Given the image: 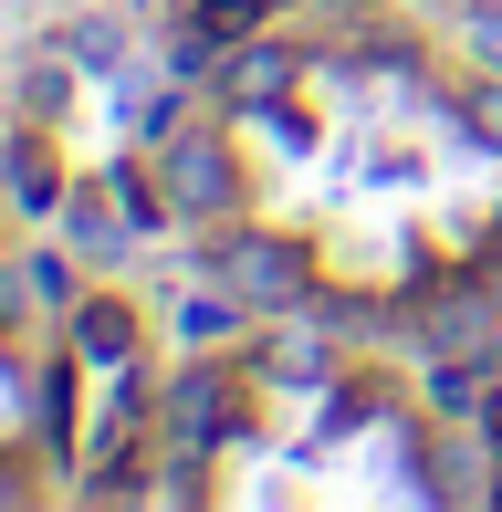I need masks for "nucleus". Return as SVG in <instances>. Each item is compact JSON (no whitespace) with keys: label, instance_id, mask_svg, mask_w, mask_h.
Listing matches in <instances>:
<instances>
[{"label":"nucleus","instance_id":"obj_1","mask_svg":"<svg viewBox=\"0 0 502 512\" xmlns=\"http://www.w3.org/2000/svg\"><path fill=\"white\" fill-rule=\"evenodd\" d=\"M157 189H168V220H231V209H241V157H231V136H220V126L168 136Z\"/></svg>","mask_w":502,"mask_h":512},{"label":"nucleus","instance_id":"obj_2","mask_svg":"<svg viewBox=\"0 0 502 512\" xmlns=\"http://www.w3.org/2000/svg\"><path fill=\"white\" fill-rule=\"evenodd\" d=\"M220 272H231V293H251V304H272V314L314 304V251L272 241V230H231V241H220Z\"/></svg>","mask_w":502,"mask_h":512},{"label":"nucleus","instance_id":"obj_3","mask_svg":"<svg viewBox=\"0 0 502 512\" xmlns=\"http://www.w3.org/2000/svg\"><path fill=\"white\" fill-rule=\"evenodd\" d=\"M220 418H231V366H178V387H168V439H178V460H210V450H220Z\"/></svg>","mask_w":502,"mask_h":512},{"label":"nucleus","instance_id":"obj_4","mask_svg":"<svg viewBox=\"0 0 502 512\" xmlns=\"http://www.w3.org/2000/svg\"><path fill=\"white\" fill-rule=\"evenodd\" d=\"M293 74H304V63H293V42H231V74H220V105L231 115H262V105H283L293 95Z\"/></svg>","mask_w":502,"mask_h":512},{"label":"nucleus","instance_id":"obj_5","mask_svg":"<svg viewBox=\"0 0 502 512\" xmlns=\"http://www.w3.org/2000/svg\"><path fill=\"white\" fill-rule=\"evenodd\" d=\"M63 345L95 366H136V304H116V293H84L74 314H63Z\"/></svg>","mask_w":502,"mask_h":512},{"label":"nucleus","instance_id":"obj_6","mask_svg":"<svg viewBox=\"0 0 502 512\" xmlns=\"http://www.w3.org/2000/svg\"><path fill=\"white\" fill-rule=\"evenodd\" d=\"M492 293L482 283H450L440 304H429V345H440V356H492Z\"/></svg>","mask_w":502,"mask_h":512},{"label":"nucleus","instance_id":"obj_7","mask_svg":"<svg viewBox=\"0 0 502 512\" xmlns=\"http://www.w3.org/2000/svg\"><path fill=\"white\" fill-rule=\"evenodd\" d=\"M325 377H335V356H325V345H304V335H283V345L262 356V387H325Z\"/></svg>","mask_w":502,"mask_h":512},{"label":"nucleus","instance_id":"obj_8","mask_svg":"<svg viewBox=\"0 0 502 512\" xmlns=\"http://www.w3.org/2000/svg\"><path fill=\"white\" fill-rule=\"evenodd\" d=\"M11 189H21V209H63V189H53V157H42V136H21V147H11Z\"/></svg>","mask_w":502,"mask_h":512},{"label":"nucleus","instance_id":"obj_9","mask_svg":"<svg viewBox=\"0 0 502 512\" xmlns=\"http://www.w3.org/2000/svg\"><path fill=\"white\" fill-rule=\"evenodd\" d=\"M178 335H189V345H220V335H241V293H231V304H220V293L178 304Z\"/></svg>","mask_w":502,"mask_h":512},{"label":"nucleus","instance_id":"obj_10","mask_svg":"<svg viewBox=\"0 0 502 512\" xmlns=\"http://www.w3.org/2000/svg\"><path fill=\"white\" fill-rule=\"evenodd\" d=\"M461 53L482 63V74L502 84V0H482V11H461Z\"/></svg>","mask_w":502,"mask_h":512},{"label":"nucleus","instance_id":"obj_11","mask_svg":"<svg viewBox=\"0 0 502 512\" xmlns=\"http://www.w3.org/2000/svg\"><path fill=\"white\" fill-rule=\"evenodd\" d=\"M63 63H95L105 74V63H126V32L116 21H74V32H63Z\"/></svg>","mask_w":502,"mask_h":512},{"label":"nucleus","instance_id":"obj_12","mask_svg":"<svg viewBox=\"0 0 502 512\" xmlns=\"http://www.w3.org/2000/svg\"><path fill=\"white\" fill-rule=\"evenodd\" d=\"M42 429H53V439H74V356L42 377Z\"/></svg>","mask_w":502,"mask_h":512},{"label":"nucleus","instance_id":"obj_13","mask_svg":"<svg viewBox=\"0 0 502 512\" xmlns=\"http://www.w3.org/2000/svg\"><path fill=\"white\" fill-rule=\"evenodd\" d=\"M482 439H492V450H502V387H492V398H482Z\"/></svg>","mask_w":502,"mask_h":512},{"label":"nucleus","instance_id":"obj_14","mask_svg":"<svg viewBox=\"0 0 502 512\" xmlns=\"http://www.w3.org/2000/svg\"><path fill=\"white\" fill-rule=\"evenodd\" d=\"M0 502H21V471H0Z\"/></svg>","mask_w":502,"mask_h":512},{"label":"nucleus","instance_id":"obj_15","mask_svg":"<svg viewBox=\"0 0 502 512\" xmlns=\"http://www.w3.org/2000/svg\"><path fill=\"white\" fill-rule=\"evenodd\" d=\"M335 11H367V0H335Z\"/></svg>","mask_w":502,"mask_h":512},{"label":"nucleus","instance_id":"obj_16","mask_svg":"<svg viewBox=\"0 0 502 512\" xmlns=\"http://www.w3.org/2000/svg\"><path fill=\"white\" fill-rule=\"evenodd\" d=\"M492 502H502V481H492Z\"/></svg>","mask_w":502,"mask_h":512}]
</instances>
